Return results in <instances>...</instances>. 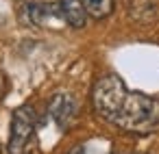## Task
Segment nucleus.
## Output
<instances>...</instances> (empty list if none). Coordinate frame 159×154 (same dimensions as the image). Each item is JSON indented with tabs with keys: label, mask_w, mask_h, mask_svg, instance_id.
Segmentation results:
<instances>
[{
	"label": "nucleus",
	"mask_w": 159,
	"mask_h": 154,
	"mask_svg": "<svg viewBox=\"0 0 159 154\" xmlns=\"http://www.w3.org/2000/svg\"><path fill=\"white\" fill-rule=\"evenodd\" d=\"M92 104L98 117L124 132L148 135L159 126V100L139 91H129L124 80L113 74L96 80Z\"/></svg>",
	"instance_id": "1"
},
{
	"label": "nucleus",
	"mask_w": 159,
	"mask_h": 154,
	"mask_svg": "<svg viewBox=\"0 0 159 154\" xmlns=\"http://www.w3.org/2000/svg\"><path fill=\"white\" fill-rule=\"evenodd\" d=\"M35 122H37V115L31 104H24L13 111L11 135H9V143H7L9 154H24L29 150V143L35 132Z\"/></svg>",
	"instance_id": "2"
},
{
	"label": "nucleus",
	"mask_w": 159,
	"mask_h": 154,
	"mask_svg": "<svg viewBox=\"0 0 159 154\" xmlns=\"http://www.w3.org/2000/svg\"><path fill=\"white\" fill-rule=\"evenodd\" d=\"M20 20L26 26H42V28H59L66 24L59 2H29L20 11Z\"/></svg>",
	"instance_id": "3"
},
{
	"label": "nucleus",
	"mask_w": 159,
	"mask_h": 154,
	"mask_svg": "<svg viewBox=\"0 0 159 154\" xmlns=\"http://www.w3.org/2000/svg\"><path fill=\"white\" fill-rule=\"evenodd\" d=\"M48 113L52 117V122L59 128H68L72 124V119L76 117V100L72 93H55L48 102Z\"/></svg>",
	"instance_id": "4"
},
{
	"label": "nucleus",
	"mask_w": 159,
	"mask_h": 154,
	"mask_svg": "<svg viewBox=\"0 0 159 154\" xmlns=\"http://www.w3.org/2000/svg\"><path fill=\"white\" fill-rule=\"evenodd\" d=\"M61 5V13L68 26L72 28H83L85 20H87V9L83 5V0H59Z\"/></svg>",
	"instance_id": "5"
},
{
	"label": "nucleus",
	"mask_w": 159,
	"mask_h": 154,
	"mask_svg": "<svg viewBox=\"0 0 159 154\" xmlns=\"http://www.w3.org/2000/svg\"><path fill=\"white\" fill-rule=\"evenodd\" d=\"M87 15L94 20H105L113 13V0H83Z\"/></svg>",
	"instance_id": "6"
},
{
	"label": "nucleus",
	"mask_w": 159,
	"mask_h": 154,
	"mask_svg": "<svg viewBox=\"0 0 159 154\" xmlns=\"http://www.w3.org/2000/svg\"><path fill=\"white\" fill-rule=\"evenodd\" d=\"M100 143H102V141L92 139V141H85V143L74 145L68 154H107V152H100V150H98V148H100Z\"/></svg>",
	"instance_id": "7"
}]
</instances>
